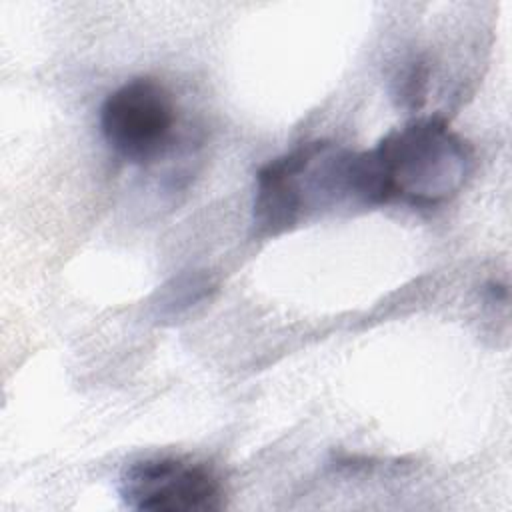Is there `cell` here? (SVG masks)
I'll use <instances>...</instances> for the list:
<instances>
[{"mask_svg":"<svg viewBox=\"0 0 512 512\" xmlns=\"http://www.w3.org/2000/svg\"><path fill=\"white\" fill-rule=\"evenodd\" d=\"M472 166V146L444 118H414L372 150L348 154V196L362 204L438 206L462 190Z\"/></svg>","mask_w":512,"mask_h":512,"instance_id":"cell-1","label":"cell"},{"mask_svg":"<svg viewBox=\"0 0 512 512\" xmlns=\"http://www.w3.org/2000/svg\"><path fill=\"white\" fill-rule=\"evenodd\" d=\"M346 150L326 140L302 142L256 172L252 222L258 236L290 230L306 210L348 198Z\"/></svg>","mask_w":512,"mask_h":512,"instance_id":"cell-2","label":"cell"},{"mask_svg":"<svg viewBox=\"0 0 512 512\" xmlns=\"http://www.w3.org/2000/svg\"><path fill=\"white\" fill-rule=\"evenodd\" d=\"M176 106L154 78H132L112 90L100 106V132L108 148L126 162L148 164L172 144Z\"/></svg>","mask_w":512,"mask_h":512,"instance_id":"cell-3","label":"cell"},{"mask_svg":"<svg viewBox=\"0 0 512 512\" xmlns=\"http://www.w3.org/2000/svg\"><path fill=\"white\" fill-rule=\"evenodd\" d=\"M126 508L150 512L220 510L224 490L212 468L182 458H148L130 464L118 484Z\"/></svg>","mask_w":512,"mask_h":512,"instance_id":"cell-4","label":"cell"}]
</instances>
